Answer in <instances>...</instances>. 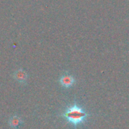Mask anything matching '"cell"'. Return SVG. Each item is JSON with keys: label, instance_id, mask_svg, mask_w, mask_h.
Returning a JSON list of instances; mask_svg holds the SVG:
<instances>
[{"label": "cell", "instance_id": "6da1fadb", "mask_svg": "<svg viewBox=\"0 0 129 129\" xmlns=\"http://www.w3.org/2000/svg\"><path fill=\"white\" fill-rule=\"evenodd\" d=\"M60 116L76 128L78 125L85 123L90 114L75 102L68 107Z\"/></svg>", "mask_w": 129, "mask_h": 129}, {"label": "cell", "instance_id": "7a4b0ae2", "mask_svg": "<svg viewBox=\"0 0 129 129\" xmlns=\"http://www.w3.org/2000/svg\"><path fill=\"white\" fill-rule=\"evenodd\" d=\"M60 83L63 87L68 88H70L71 86L73 85V84L75 83V79L71 75L64 74L60 77Z\"/></svg>", "mask_w": 129, "mask_h": 129}, {"label": "cell", "instance_id": "3957f363", "mask_svg": "<svg viewBox=\"0 0 129 129\" xmlns=\"http://www.w3.org/2000/svg\"><path fill=\"white\" fill-rule=\"evenodd\" d=\"M14 77L17 82L20 83H24L26 81L27 75L23 70H18L14 73Z\"/></svg>", "mask_w": 129, "mask_h": 129}, {"label": "cell", "instance_id": "277c9868", "mask_svg": "<svg viewBox=\"0 0 129 129\" xmlns=\"http://www.w3.org/2000/svg\"><path fill=\"white\" fill-rule=\"evenodd\" d=\"M9 125L12 128L17 129L20 125H21L23 123V121L21 120V119L17 116H14L10 118L9 119Z\"/></svg>", "mask_w": 129, "mask_h": 129}]
</instances>
